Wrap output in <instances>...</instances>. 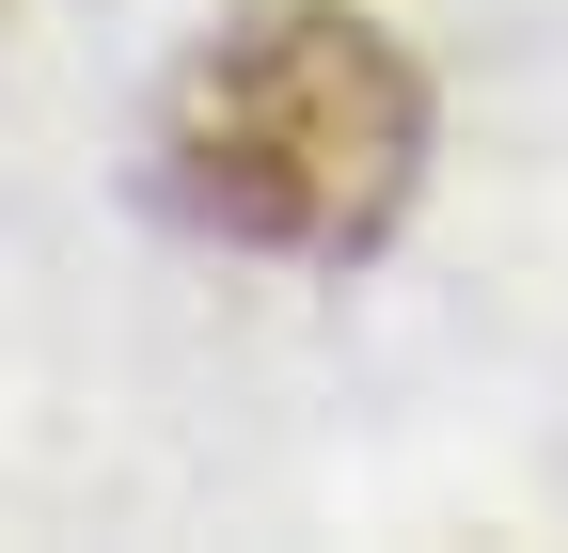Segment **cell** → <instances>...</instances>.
<instances>
[{"mask_svg":"<svg viewBox=\"0 0 568 553\" xmlns=\"http://www.w3.org/2000/svg\"><path fill=\"white\" fill-rule=\"evenodd\" d=\"M426 190V80L364 0H237L159 80V205L222 253L347 269Z\"/></svg>","mask_w":568,"mask_h":553,"instance_id":"cell-1","label":"cell"}]
</instances>
